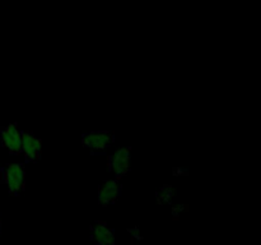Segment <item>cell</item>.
<instances>
[{
	"label": "cell",
	"mask_w": 261,
	"mask_h": 245,
	"mask_svg": "<svg viewBox=\"0 0 261 245\" xmlns=\"http://www.w3.org/2000/svg\"><path fill=\"white\" fill-rule=\"evenodd\" d=\"M25 170L22 163H9L2 168V180L12 195H20L24 190Z\"/></svg>",
	"instance_id": "cell-1"
},
{
	"label": "cell",
	"mask_w": 261,
	"mask_h": 245,
	"mask_svg": "<svg viewBox=\"0 0 261 245\" xmlns=\"http://www.w3.org/2000/svg\"><path fill=\"white\" fill-rule=\"evenodd\" d=\"M0 142L10 155H22V132L15 124H9L0 129Z\"/></svg>",
	"instance_id": "cell-2"
},
{
	"label": "cell",
	"mask_w": 261,
	"mask_h": 245,
	"mask_svg": "<svg viewBox=\"0 0 261 245\" xmlns=\"http://www.w3.org/2000/svg\"><path fill=\"white\" fill-rule=\"evenodd\" d=\"M132 148H120L111 157H109V170L115 174L117 180L126 176L130 171V162H132Z\"/></svg>",
	"instance_id": "cell-3"
},
{
	"label": "cell",
	"mask_w": 261,
	"mask_h": 245,
	"mask_svg": "<svg viewBox=\"0 0 261 245\" xmlns=\"http://www.w3.org/2000/svg\"><path fill=\"white\" fill-rule=\"evenodd\" d=\"M114 142V135L112 133L106 130H96V132H89L83 135L82 138V144L83 147L89 148L93 152H101L109 148Z\"/></svg>",
	"instance_id": "cell-4"
},
{
	"label": "cell",
	"mask_w": 261,
	"mask_h": 245,
	"mask_svg": "<svg viewBox=\"0 0 261 245\" xmlns=\"http://www.w3.org/2000/svg\"><path fill=\"white\" fill-rule=\"evenodd\" d=\"M42 152V140L32 132H22V155L25 162L38 160Z\"/></svg>",
	"instance_id": "cell-5"
},
{
	"label": "cell",
	"mask_w": 261,
	"mask_h": 245,
	"mask_svg": "<svg viewBox=\"0 0 261 245\" xmlns=\"http://www.w3.org/2000/svg\"><path fill=\"white\" fill-rule=\"evenodd\" d=\"M120 195H121V186L117 179L103 180L98 186V204L101 206L114 204Z\"/></svg>",
	"instance_id": "cell-6"
},
{
	"label": "cell",
	"mask_w": 261,
	"mask_h": 245,
	"mask_svg": "<svg viewBox=\"0 0 261 245\" xmlns=\"http://www.w3.org/2000/svg\"><path fill=\"white\" fill-rule=\"evenodd\" d=\"M92 241L98 245H114L115 231L107 226L106 222L97 221L92 226Z\"/></svg>",
	"instance_id": "cell-7"
},
{
	"label": "cell",
	"mask_w": 261,
	"mask_h": 245,
	"mask_svg": "<svg viewBox=\"0 0 261 245\" xmlns=\"http://www.w3.org/2000/svg\"><path fill=\"white\" fill-rule=\"evenodd\" d=\"M127 231H129V234L132 235L133 237H137L138 240H142V236H140V232L138 229H129Z\"/></svg>",
	"instance_id": "cell-8"
},
{
	"label": "cell",
	"mask_w": 261,
	"mask_h": 245,
	"mask_svg": "<svg viewBox=\"0 0 261 245\" xmlns=\"http://www.w3.org/2000/svg\"><path fill=\"white\" fill-rule=\"evenodd\" d=\"M0 230H2V221H0Z\"/></svg>",
	"instance_id": "cell-9"
}]
</instances>
